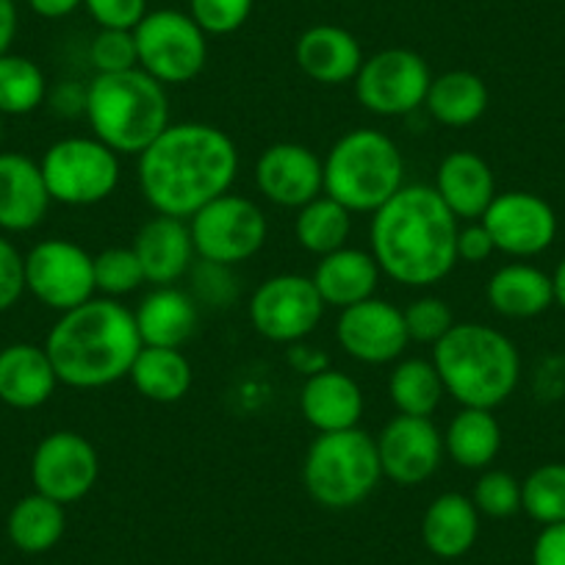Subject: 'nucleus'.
Segmentation results:
<instances>
[{"mask_svg":"<svg viewBox=\"0 0 565 565\" xmlns=\"http://www.w3.org/2000/svg\"><path fill=\"white\" fill-rule=\"evenodd\" d=\"M402 313H405L407 335H411V341H418V344L436 347L458 324L452 308L441 297H418V300L407 302Z\"/></svg>","mask_w":565,"mask_h":565,"instance_id":"nucleus-40","label":"nucleus"},{"mask_svg":"<svg viewBox=\"0 0 565 565\" xmlns=\"http://www.w3.org/2000/svg\"><path fill=\"white\" fill-rule=\"evenodd\" d=\"M433 363L460 407L493 411L513 396L521 377V355L513 341L480 322L455 324L433 347Z\"/></svg>","mask_w":565,"mask_h":565,"instance_id":"nucleus-5","label":"nucleus"},{"mask_svg":"<svg viewBox=\"0 0 565 565\" xmlns=\"http://www.w3.org/2000/svg\"><path fill=\"white\" fill-rule=\"evenodd\" d=\"M255 186L269 203L300 211L324 194V159L300 141H275L255 161Z\"/></svg>","mask_w":565,"mask_h":565,"instance_id":"nucleus-18","label":"nucleus"},{"mask_svg":"<svg viewBox=\"0 0 565 565\" xmlns=\"http://www.w3.org/2000/svg\"><path fill=\"white\" fill-rule=\"evenodd\" d=\"M532 565H565V521L543 526L532 546Z\"/></svg>","mask_w":565,"mask_h":565,"instance_id":"nucleus-46","label":"nucleus"},{"mask_svg":"<svg viewBox=\"0 0 565 565\" xmlns=\"http://www.w3.org/2000/svg\"><path fill=\"white\" fill-rule=\"evenodd\" d=\"M67 530V513L64 504L42 497V493H29L12 508L7 521L9 541L25 554L51 552L62 541Z\"/></svg>","mask_w":565,"mask_h":565,"instance_id":"nucleus-32","label":"nucleus"},{"mask_svg":"<svg viewBox=\"0 0 565 565\" xmlns=\"http://www.w3.org/2000/svg\"><path fill=\"white\" fill-rule=\"evenodd\" d=\"M335 341L355 361L383 366L405 355L411 335H407L405 313L399 308L380 297H369L341 311L335 322Z\"/></svg>","mask_w":565,"mask_h":565,"instance_id":"nucleus-17","label":"nucleus"},{"mask_svg":"<svg viewBox=\"0 0 565 565\" xmlns=\"http://www.w3.org/2000/svg\"><path fill=\"white\" fill-rule=\"evenodd\" d=\"M388 396L391 405L402 416H422L433 418V413L441 407L447 388L441 383L433 358H405L394 366L388 377Z\"/></svg>","mask_w":565,"mask_h":565,"instance_id":"nucleus-33","label":"nucleus"},{"mask_svg":"<svg viewBox=\"0 0 565 565\" xmlns=\"http://www.w3.org/2000/svg\"><path fill=\"white\" fill-rule=\"evenodd\" d=\"M192 14L159 9L145 14L134 29L139 70L164 86H183L203 73L209 62V40Z\"/></svg>","mask_w":565,"mask_h":565,"instance_id":"nucleus-9","label":"nucleus"},{"mask_svg":"<svg viewBox=\"0 0 565 565\" xmlns=\"http://www.w3.org/2000/svg\"><path fill=\"white\" fill-rule=\"evenodd\" d=\"M238 164L231 134L211 122H172L139 156L136 181L156 214L192 220L211 200L231 192Z\"/></svg>","mask_w":565,"mask_h":565,"instance_id":"nucleus-1","label":"nucleus"},{"mask_svg":"<svg viewBox=\"0 0 565 565\" xmlns=\"http://www.w3.org/2000/svg\"><path fill=\"white\" fill-rule=\"evenodd\" d=\"M53 203L89 209L111 198L119 186V156L95 136H64L40 161Z\"/></svg>","mask_w":565,"mask_h":565,"instance_id":"nucleus-8","label":"nucleus"},{"mask_svg":"<svg viewBox=\"0 0 565 565\" xmlns=\"http://www.w3.org/2000/svg\"><path fill=\"white\" fill-rule=\"evenodd\" d=\"M324 306L313 277L297 275V271H282L271 275L260 282L249 297V324L260 339L271 344H297L308 335L317 333L322 324Z\"/></svg>","mask_w":565,"mask_h":565,"instance_id":"nucleus-10","label":"nucleus"},{"mask_svg":"<svg viewBox=\"0 0 565 565\" xmlns=\"http://www.w3.org/2000/svg\"><path fill=\"white\" fill-rule=\"evenodd\" d=\"M148 282L134 247H108L95 255V289L103 297L119 300L125 295H134Z\"/></svg>","mask_w":565,"mask_h":565,"instance_id":"nucleus-37","label":"nucleus"},{"mask_svg":"<svg viewBox=\"0 0 565 565\" xmlns=\"http://www.w3.org/2000/svg\"><path fill=\"white\" fill-rule=\"evenodd\" d=\"M493 253H497V247H493V238L480 220L469 222V225L460 227L458 231V260H463V264H482V260L491 258Z\"/></svg>","mask_w":565,"mask_h":565,"instance_id":"nucleus-45","label":"nucleus"},{"mask_svg":"<svg viewBox=\"0 0 565 565\" xmlns=\"http://www.w3.org/2000/svg\"><path fill=\"white\" fill-rule=\"evenodd\" d=\"M189 231L198 258L238 266L264 249L269 222L255 200L227 192L200 209L189 220Z\"/></svg>","mask_w":565,"mask_h":565,"instance_id":"nucleus-11","label":"nucleus"},{"mask_svg":"<svg viewBox=\"0 0 565 565\" xmlns=\"http://www.w3.org/2000/svg\"><path fill=\"white\" fill-rule=\"evenodd\" d=\"M380 266L369 249L361 247H341L335 253L319 258L313 282H317L319 295H322L328 308L358 306L377 295L380 286Z\"/></svg>","mask_w":565,"mask_h":565,"instance_id":"nucleus-26","label":"nucleus"},{"mask_svg":"<svg viewBox=\"0 0 565 565\" xmlns=\"http://www.w3.org/2000/svg\"><path fill=\"white\" fill-rule=\"evenodd\" d=\"M433 189L444 200V205L458 216V222L482 220L488 205L499 194L491 164L471 150H455L444 156Z\"/></svg>","mask_w":565,"mask_h":565,"instance_id":"nucleus-21","label":"nucleus"},{"mask_svg":"<svg viewBox=\"0 0 565 565\" xmlns=\"http://www.w3.org/2000/svg\"><path fill=\"white\" fill-rule=\"evenodd\" d=\"M100 29L134 31L148 14V0H84Z\"/></svg>","mask_w":565,"mask_h":565,"instance_id":"nucleus-43","label":"nucleus"},{"mask_svg":"<svg viewBox=\"0 0 565 565\" xmlns=\"http://www.w3.org/2000/svg\"><path fill=\"white\" fill-rule=\"evenodd\" d=\"M352 233V211L335 203L333 198L322 194V198L311 200L297 211L295 220V238L306 253L324 255L335 253V249L347 247V238Z\"/></svg>","mask_w":565,"mask_h":565,"instance_id":"nucleus-34","label":"nucleus"},{"mask_svg":"<svg viewBox=\"0 0 565 565\" xmlns=\"http://www.w3.org/2000/svg\"><path fill=\"white\" fill-rule=\"evenodd\" d=\"M189 277H192V291L189 295L209 308H231L242 295L233 266L198 258L189 269Z\"/></svg>","mask_w":565,"mask_h":565,"instance_id":"nucleus-39","label":"nucleus"},{"mask_svg":"<svg viewBox=\"0 0 565 565\" xmlns=\"http://www.w3.org/2000/svg\"><path fill=\"white\" fill-rule=\"evenodd\" d=\"M433 73L416 51L388 47L363 58L355 75V97L369 114L407 117L427 100Z\"/></svg>","mask_w":565,"mask_h":565,"instance_id":"nucleus-12","label":"nucleus"},{"mask_svg":"<svg viewBox=\"0 0 565 565\" xmlns=\"http://www.w3.org/2000/svg\"><path fill=\"white\" fill-rule=\"evenodd\" d=\"M383 480L377 444L361 427L319 433L302 460L308 497L328 510H350L366 502Z\"/></svg>","mask_w":565,"mask_h":565,"instance_id":"nucleus-7","label":"nucleus"},{"mask_svg":"<svg viewBox=\"0 0 565 565\" xmlns=\"http://www.w3.org/2000/svg\"><path fill=\"white\" fill-rule=\"evenodd\" d=\"M300 411L317 433L352 430L363 418V391L355 377L330 366L306 377L300 388Z\"/></svg>","mask_w":565,"mask_h":565,"instance_id":"nucleus-22","label":"nucleus"},{"mask_svg":"<svg viewBox=\"0 0 565 565\" xmlns=\"http://www.w3.org/2000/svg\"><path fill=\"white\" fill-rule=\"evenodd\" d=\"M86 122L92 136L117 156H136L172 125L167 86L150 78L145 70L95 73L86 86Z\"/></svg>","mask_w":565,"mask_h":565,"instance_id":"nucleus-4","label":"nucleus"},{"mask_svg":"<svg viewBox=\"0 0 565 565\" xmlns=\"http://www.w3.org/2000/svg\"><path fill=\"white\" fill-rule=\"evenodd\" d=\"M255 0H192V18L205 34L227 36L247 23Z\"/></svg>","mask_w":565,"mask_h":565,"instance_id":"nucleus-42","label":"nucleus"},{"mask_svg":"<svg viewBox=\"0 0 565 565\" xmlns=\"http://www.w3.org/2000/svg\"><path fill=\"white\" fill-rule=\"evenodd\" d=\"M128 377L145 399L172 405V402H181L192 391L194 369L181 350L141 347Z\"/></svg>","mask_w":565,"mask_h":565,"instance_id":"nucleus-30","label":"nucleus"},{"mask_svg":"<svg viewBox=\"0 0 565 565\" xmlns=\"http://www.w3.org/2000/svg\"><path fill=\"white\" fill-rule=\"evenodd\" d=\"M51 192L42 167L23 153H0V227L29 233L45 222Z\"/></svg>","mask_w":565,"mask_h":565,"instance_id":"nucleus-20","label":"nucleus"},{"mask_svg":"<svg viewBox=\"0 0 565 565\" xmlns=\"http://www.w3.org/2000/svg\"><path fill=\"white\" fill-rule=\"evenodd\" d=\"M497 253L513 258H532L546 253L557 236V214L543 198L532 192H502L482 214Z\"/></svg>","mask_w":565,"mask_h":565,"instance_id":"nucleus-16","label":"nucleus"},{"mask_svg":"<svg viewBox=\"0 0 565 565\" xmlns=\"http://www.w3.org/2000/svg\"><path fill=\"white\" fill-rule=\"evenodd\" d=\"M295 62L317 84L341 86L355 81L363 64V47L341 25H313L297 40Z\"/></svg>","mask_w":565,"mask_h":565,"instance_id":"nucleus-24","label":"nucleus"},{"mask_svg":"<svg viewBox=\"0 0 565 565\" xmlns=\"http://www.w3.org/2000/svg\"><path fill=\"white\" fill-rule=\"evenodd\" d=\"M480 535V510L463 493H441L424 510V546L441 559H458L471 552Z\"/></svg>","mask_w":565,"mask_h":565,"instance_id":"nucleus-28","label":"nucleus"},{"mask_svg":"<svg viewBox=\"0 0 565 565\" xmlns=\"http://www.w3.org/2000/svg\"><path fill=\"white\" fill-rule=\"evenodd\" d=\"M56 369L45 347L9 344L0 350V402L14 411H34L56 394Z\"/></svg>","mask_w":565,"mask_h":565,"instance_id":"nucleus-25","label":"nucleus"},{"mask_svg":"<svg viewBox=\"0 0 565 565\" xmlns=\"http://www.w3.org/2000/svg\"><path fill=\"white\" fill-rule=\"evenodd\" d=\"M380 455L383 477L396 486L413 488L424 486L436 477L444 463V433L433 418L422 416H394L374 438Z\"/></svg>","mask_w":565,"mask_h":565,"instance_id":"nucleus-15","label":"nucleus"},{"mask_svg":"<svg viewBox=\"0 0 565 565\" xmlns=\"http://www.w3.org/2000/svg\"><path fill=\"white\" fill-rule=\"evenodd\" d=\"M424 108L447 128H469L488 111V86L477 73L449 70L433 78Z\"/></svg>","mask_w":565,"mask_h":565,"instance_id":"nucleus-31","label":"nucleus"},{"mask_svg":"<svg viewBox=\"0 0 565 565\" xmlns=\"http://www.w3.org/2000/svg\"><path fill=\"white\" fill-rule=\"evenodd\" d=\"M488 306L508 319H532L554 306V282L532 264H504L486 286Z\"/></svg>","mask_w":565,"mask_h":565,"instance_id":"nucleus-27","label":"nucleus"},{"mask_svg":"<svg viewBox=\"0 0 565 565\" xmlns=\"http://www.w3.org/2000/svg\"><path fill=\"white\" fill-rule=\"evenodd\" d=\"M0 145H3V114H0Z\"/></svg>","mask_w":565,"mask_h":565,"instance_id":"nucleus-52","label":"nucleus"},{"mask_svg":"<svg viewBox=\"0 0 565 565\" xmlns=\"http://www.w3.org/2000/svg\"><path fill=\"white\" fill-rule=\"evenodd\" d=\"M89 58L95 73H125L139 67L134 31L100 29L89 45Z\"/></svg>","mask_w":565,"mask_h":565,"instance_id":"nucleus-41","label":"nucleus"},{"mask_svg":"<svg viewBox=\"0 0 565 565\" xmlns=\"http://www.w3.org/2000/svg\"><path fill=\"white\" fill-rule=\"evenodd\" d=\"M286 361L302 377H313V374L330 369V358L322 347L308 344V341H297V344H289V352H286Z\"/></svg>","mask_w":565,"mask_h":565,"instance_id":"nucleus-47","label":"nucleus"},{"mask_svg":"<svg viewBox=\"0 0 565 565\" xmlns=\"http://www.w3.org/2000/svg\"><path fill=\"white\" fill-rule=\"evenodd\" d=\"M18 36V7L14 0H0V56H7Z\"/></svg>","mask_w":565,"mask_h":565,"instance_id":"nucleus-49","label":"nucleus"},{"mask_svg":"<svg viewBox=\"0 0 565 565\" xmlns=\"http://www.w3.org/2000/svg\"><path fill=\"white\" fill-rule=\"evenodd\" d=\"M84 0H29V7L34 9L40 18H47V20H62L67 18V14H73L75 9L81 7Z\"/></svg>","mask_w":565,"mask_h":565,"instance_id":"nucleus-50","label":"nucleus"},{"mask_svg":"<svg viewBox=\"0 0 565 565\" xmlns=\"http://www.w3.org/2000/svg\"><path fill=\"white\" fill-rule=\"evenodd\" d=\"M53 103H56V111L64 114V117H81L86 111V86L64 84L53 97Z\"/></svg>","mask_w":565,"mask_h":565,"instance_id":"nucleus-48","label":"nucleus"},{"mask_svg":"<svg viewBox=\"0 0 565 565\" xmlns=\"http://www.w3.org/2000/svg\"><path fill=\"white\" fill-rule=\"evenodd\" d=\"M471 502L488 519H510L521 510V482L510 471H482L480 480L475 482Z\"/></svg>","mask_w":565,"mask_h":565,"instance_id":"nucleus-38","label":"nucleus"},{"mask_svg":"<svg viewBox=\"0 0 565 565\" xmlns=\"http://www.w3.org/2000/svg\"><path fill=\"white\" fill-rule=\"evenodd\" d=\"M502 449V424L486 407H463L444 433V452L469 471H486Z\"/></svg>","mask_w":565,"mask_h":565,"instance_id":"nucleus-29","label":"nucleus"},{"mask_svg":"<svg viewBox=\"0 0 565 565\" xmlns=\"http://www.w3.org/2000/svg\"><path fill=\"white\" fill-rule=\"evenodd\" d=\"M552 282H554V302L565 311V258L559 260V266L554 269Z\"/></svg>","mask_w":565,"mask_h":565,"instance_id":"nucleus-51","label":"nucleus"},{"mask_svg":"<svg viewBox=\"0 0 565 565\" xmlns=\"http://www.w3.org/2000/svg\"><path fill=\"white\" fill-rule=\"evenodd\" d=\"M130 247L153 286H175L181 277L189 275L198 258L189 220H175V216L156 214L139 227Z\"/></svg>","mask_w":565,"mask_h":565,"instance_id":"nucleus-19","label":"nucleus"},{"mask_svg":"<svg viewBox=\"0 0 565 565\" xmlns=\"http://www.w3.org/2000/svg\"><path fill=\"white\" fill-rule=\"evenodd\" d=\"M141 347L134 311L111 297H92L58 313L45 341L58 383L78 391L106 388L128 377Z\"/></svg>","mask_w":565,"mask_h":565,"instance_id":"nucleus-3","label":"nucleus"},{"mask_svg":"<svg viewBox=\"0 0 565 565\" xmlns=\"http://www.w3.org/2000/svg\"><path fill=\"white\" fill-rule=\"evenodd\" d=\"M134 319L145 347L181 350L198 333L200 308L189 291L178 286H156L150 295L141 297Z\"/></svg>","mask_w":565,"mask_h":565,"instance_id":"nucleus-23","label":"nucleus"},{"mask_svg":"<svg viewBox=\"0 0 565 565\" xmlns=\"http://www.w3.org/2000/svg\"><path fill=\"white\" fill-rule=\"evenodd\" d=\"M405 186V159L377 128L341 136L324 159V194L352 214H374Z\"/></svg>","mask_w":565,"mask_h":565,"instance_id":"nucleus-6","label":"nucleus"},{"mask_svg":"<svg viewBox=\"0 0 565 565\" xmlns=\"http://www.w3.org/2000/svg\"><path fill=\"white\" fill-rule=\"evenodd\" d=\"M460 222L433 186H402L372 214V249L380 271L399 286L427 289L458 266Z\"/></svg>","mask_w":565,"mask_h":565,"instance_id":"nucleus-2","label":"nucleus"},{"mask_svg":"<svg viewBox=\"0 0 565 565\" xmlns=\"http://www.w3.org/2000/svg\"><path fill=\"white\" fill-rule=\"evenodd\" d=\"M45 97L47 81L40 64L18 53L0 56V114L3 117H25L36 111Z\"/></svg>","mask_w":565,"mask_h":565,"instance_id":"nucleus-35","label":"nucleus"},{"mask_svg":"<svg viewBox=\"0 0 565 565\" xmlns=\"http://www.w3.org/2000/svg\"><path fill=\"white\" fill-rule=\"evenodd\" d=\"M25 291L45 308L67 313L97 295L95 255L70 238H45L25 255Z\"/></svg>","mask_w":565,"mask_h":565,"instance_id":"nucleus-13","label":"nucleus"},{"mask_svg":"<svg viewBox=\"0 0 565 565\" xmlns=\"http://www.w3.org/2000/svg\"><path fill=\"white\" fill-rule=\"evenodd\" d=\"M100 477V458L89 438L73 430H56L42 438L31 458L34 491L58 504H75L89 497Z\"/></svg>","mask_w":565,"mask_h":565,"instance_id":"nucleus-14","label":"nucleus"},{"mask_svg":"<svg viewBox=\"0 0 565 565\" xmlns=\"http://www.w3.org/2000/svg\"><path fill=\"white\" fill-rule=\"evenodd\" d=\"M521 510L537 524L565 521V463H543L521 482Z\"/></svg>","mask_w":565,"mask_h":565,"instance_id":"nucleus-36","label":"nucleus"},{"mask_svg":"<svg viewBox=\"0 0 565 565\" xmlns=\"http://www.w3.org/2000/svg\"><path fill=\"white\" fill-rule=\"evenodd\" d=\"M25 295V255L9 238L0 236V313L9 311Z\"/></svg>","mask_w":565,"mask_h":565,"instance_id":"nucleus-44","label":"nucleus"}]
</instances>
